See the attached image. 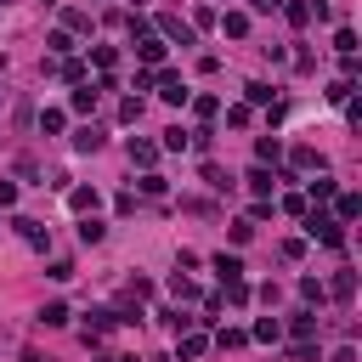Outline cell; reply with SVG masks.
Returning a JSON list of instances; mask_svg holds the SVG:
<instances>
[{
	"mask_svg": "<svg viewBox=\"0 0 362 362\" xmlns=\"http://www.w3.org/2000/svg\"><path fill=\"white\" fill-rule=\"evenodd\" d=\"M249 119H255V107H249V102H238V107H226V124H232V130H243Z\"/></svg>",
	"mask_w": 362,
	"mask_h": 362,
	"instance_id": "cell-35",
	"label": "cell"
},
{
	"mask_svg": "<svg viewBox=\"0 0 362 362\" xmlns=\"http://www.w3.org/2000/svg\"><path fill=\"white\" fill-rule=\"evenodd\" d=\"M272 204H277L283 215H305V198H300V192H288V198H272Z\"/></svg>",
	"mask_w": 362,
	"mask_h": 362,
	"instance_id": "cell-43",
	"label": "cell"
},
{
	"mask_svg": "<svg viewBox=\"0 0 362 362\" xmlns=\"http://www.w3.org/2000/svg\"><path fill=\"white\" fill-rule=\"evenodd\" d=\"M119 119L136 124V119H141V96H124V102H119Z\"/></svg>",
	"mask_w": 362,
	"mask_h": 362,
	"instance_id": "cell-41",
	"label": "cell"
},
{
	"mask_svg": "<svg viewBox=\"0 0 362 362\" xmlns=\"http://www.w3.org/2000/svg\"><path fill=\"white\" fill-rule=\"evenodd\" d=\"M102 147V124H79L74 130V153H96Z\"/></svg>",
	"mask_w": 362,
	"mask_h": 362,
	"instance_id": "cell-19",
	"label": "cell"
},
{
	"mask_svg": "<svg viewBox=\"0 0 362 362\" xmlns=\"http://www.w3.org/2000/svg\"><path fill=\"white\" fill-rule=\"evenodd\" d=\"M283 260H305V238H283Z\"/></svg>",
	"mask_w": 362,
	"mask_h": 362,
	"instance_id": "cell-46",
	"label": "cell"
},
{
	"mask_svg": "<svg viewBox=\"0 0 362 362\" xmlns=\"http://www.w3.org/2000/svg\"><path fill=\"white\" fill-rule=\"evenodd\" d=\"M204 181H209L215 192H226V187H232V175H226V170H215V164H204Z\"/></svg>",
	"mask_w": 362,
	"mask_h": 362,
	"instance_id": "cell-42",
	"label": "cell"
},
{
	"mask_svg": "<svg viewBox=\"0 0 362 362\" xmlns=\"http://www.w3.org/2000/svg\"><path fill=\"white\" fill-rule=\"evenodd\" d=\"M90 62H96L102 74H113V68H119V51H113V45H90Z\"/></svg>",
	"mask_w": 362,
	"mask_h": 362,
	"instance_id": "cell-28",
	"label": "cell"
},
{
	"mask_svg": "<svg viewBox=\"0 0 362 362\" xmlns=\"http://www.w3.org/2000/svg\"><path fill=\"white\" fill-rule=\"evenodd\" d=\"M45 45H51V62H62V57H74V51H79L68 28H51V34H45Z\"/></svg>",
	"mask_w": 362,
	"mask_h": 362,
	"instance_id": "cell-11",
	"label": "cell"
},
{
	"mask_svg": "<svg viewBox=\"0 0 362 362\" xmlns=\"http://www.w3.org/2000/svg\"><path fill=\"white\" fill-rule=\"evenodd\" d=\"M322 294H334V300H351V294H356V272H334V277L322 283Z\"/></svg>",
	"mask_w": 362,
	"mask_h": 362,
	"instance_id": "cell-15",
	"label": "cell"
},
{
	"mask_svg": "<svg viewBox=\"0 0 362 362\" xmlns=\"http://www.w3.org/2000/svg\"><path fill=\"white\" fill-rule=\"evenodd\" d=\"M102 238H107V226H102L96 215H79V243L90 249V243H102Z\"/></svg>",
	"mask_w": 362,
	"mask_h": 362,
	"instance_id": "cell-26",
	"label": "cell"
},
{
	"mask_svg": "<svg viewBox=\"0 0 362 362\" xmlns=\"http://www.w3.org/2000/svg\"><path fill=\"white\" fill-rule=\"evenodd\" d=\"M255 158H260V164L272 170V164L283 158V141H277V136H260V141H255Z\"/></svg>",
	"mask_w": 362,
	"mask_h": 362,
	"instance_id": "cell-23",
	"label": "cell"
},
{
	"mask_svg": "<svg viewBox=\"0 0 362 362\" xmlns=\"http://www.w3.org/2000/svg\"><path fill=\"white\" fill-rule=\"evenodd\" d=\"M0 74H6V57H0Z\"/></svg>",
	"mask_w": 362,
	"mask_h": 362,
	"instance_id": "cell-52",
	"label": "cell"
},
{
	"mask_svg": "<svg viewBox=\"0 0 362 362\" xmlns=\"http://www.w3.org/2000/svg\"><path fill=\"white\" fill-rule=\"evenodd\" d=\"M130 164L153 170V164H158V141H141V136H130Z\"/></svg>",
	"mask_w": 362,
	"mask_h": 362,
	"instance_id": "cell-12",
	"label": "cell"
},
{
	"mask_svg": "<svg viewBox=\"0 0 362 362\" xmlns=\"http://www.w3.org/2000/svg\"><path fill=\"white\" fill-rule=\"evenodd\" d=\"M170 294H175V300H198V288H192V277H181V272L170 277Z\"/></svg>",
	"mask_w": 362,
	"mask_h": 362,
	"instance_id": "cell-38",
	"label": "cell"
},
{
	"mask_svg": "<svg viewBox=\"0 0 362 362\" xmlns=\"http://www.w3.org/2000/svg\"><path fill=\"white\" fill-rule=\"evenodd\" d=\"M334 51H339V57H356V28H339V34H334Z\"/></svg>",
	"mask_w": 362,
	"mask_h": 362,
	"instance_id": "cell-33",
	"label": "cell"
},
{
	"mask_svg": "<svg viewBox=\"0 0 362 362\" xmlns=\"http://www.w3.org/2000/svg\"><path fill=\"white\" fill-rule=\"evenodd\" d=\"M243 181H249V192H255V198H272V187H277V170H266V164H255V170H249Z\"/></svg>",
	"mask_w": 362,
	"mask_h": 362,
	"instance_id": "cell-7",
	"label": "cell"
},
{
	"mask_svg": "<svg viewBox=\"0 0 362 362\" xmlns=\"http://www.w3.org/2000/svg\"><path fill=\"white\" fill-rule=\"evenodd\" d=\"M68 130V113L62 107H40V136H62Z\"/></svg>",
	"mask_w": 362,
	"mask_h": 362,
	"instance_id": "cell-18",
	"label": "cell"
},
{
	"mask_svg": "<svg viewBox=\"0 0 362 362\" xmlns=\"http://www.w3.org/2000/svg\"><path fill=\"white\" fill-rule=\"evenodd\" d=\"M356 215H362V198H356V192H334V221H339V226H351Z\"/></svg>",
	"mask_w": 362,
	"mask_h": 362,
	"instance_id": "cell-9",
	"label": "cell"
},
{
	"mask_svg": "<svg viewBox=\"0 0 362 362\" xmlns=\"http://www.w3.org/2000/svg\"><path fill=\"white\" fill-rule=\"evenodd\" d=\"M130 45H136V57H141V62H147V68H158V62H164V51H170V45H164V40H158V34H153V28H147V34H136V40H130Z\"/></svg>",
	"mask_w": 362,
	"mask_h": 362,
	"instance_id": "cell-5",
	"label": "cell"
},
{
	"mask_svg": "<svg viewBox=\"0 0 362 362\" xmlns=\"http://www.w3.org/2000/svg\"><path fill=\"white\" fill-rule=\"evenodd\" d=\"M209 266H215V277H221V283H238V277H243V260H238V255H226V249H221Z\"/></svg>",
	"mask_w": 362,
	"mask_h": 362,
	"instance_id": "cell-14",
	"label": "cell"
},
{
	"mask_svg": "<svg viewBox=\"0 0 362 362\" xmlns=\"http://www.w3.org/2000/svg\"><path fill=\"white\" fill-rule=\"evenodd\" d=\"M288 164H294V170H322L317 147H305V141H300V147H288Z\"/></svg>",
	"mask_w": 362,
	"mask_h": 362,
	"instance_id": "cell-24",
	"label": "cell"
},
{
	"mask_svg": "<svg viewBox=\"0 0 362 362\" xmlns=\"http://www.w3.org/2000/svg\"><path fill=\"white\" fill-rule=\"evenodd\" d=\"M294 288H300V300H305V305H311V311H317V305H322V300H328V294H322V277H300V283H294Z\"/></svg>",
	"mask_w": 362,
	"mask_h": 362,
	"instance_id": "cell-27",
	"label": "cell"
},
{
	"mask_svg": "<svg viewBox=\"0 0 362 362\" xmlns=\"http://www.w3.org/2000/svg\"><path fill=\"white\" fill-rule=\"evenodd\" d=\"M158 40H181V45H198V34H192V23H181L175 11H164V17H158Z\"/></svg>",
	"mask_w": 362,
	"mask_h": 362,
	"instance_id": "cell-4",
	"label": "cell"
},
{
	"mask_svg": "<svg viewBox=\"0 0 362 362\" xmlns=\"http://www.w3.org/2000/svg\"><path fill=\"white\" fill-rule=\"evenodd\" d=\"M334 192H339V181H334V175H317V181H305V204H328Z\"/></svg>",
	"mask_w": 362,
	"mask_h": 362,
	"instance_id": "cell-13",
	"label": "cell"
},
{
	"mask_svg": "<svg viewBox=\"0 0 362 362\" xmlns=\"http://www.w3.org/2000/svg\"><path fill=\"white\" fill-rule=\"evenodd\" d=\"M96 204H102V192H96V187H68V209H79V215H96Z\"/></svg>",
	"mask_w": 362,
	"mask_h": 362,
	"instance_id": "cell-8",
	"label": "cell"
},
{
	"mask_svg": "<svg viewBox=\"0 0 362 362\" xmlns=\"http://www.w3.org/2000/svg\"><path fill=\"white\" fill-rule=\"evenodd\" d=\"M288 356H294V362H317V345H311V339H300V345H288Z\"/></svg>",
	"mask_w": 362,
	"mask_h": 362,
	"instance_id": "cell-47",
	"label": "cell"
},
{
	"mask_svg": "<svg viewBox=\"0 0 362 362\" xmlns=\"http://www.w3.org/2000/svg\"><path fill=\"white\" fill-rule=\"evenodd\" d=\"M215 345H221V351H238V345H249V334H243V328H221Z\"/></svg>",
	"mask_w": 362,
	"mask_h": 362,
	"instance_id": "cell-31",
	"label": "cell"
},
{
	"mask_svg": "<svg viewBox=\"0 0 362 362\" xmlns=\"http://www.w3.org/2000/svg\"><path fill=\"white\" fill-rule=\"evenodd\" d=\"M249 339H260V345H277V339H283V322H277V317H260V322L249 328Z\"/></svg>",
	"mask_w": 362,
	"mask_h": 362,
	"instance_id": "cell-21",
	"label": "cell"
},
{
	"mask_svg": "<svg viewBox=\"0 0 362 362\" xmlns=\"http://www.w3.org/2000/svg\"><path fill=\"white\" fill-rule=\"evenodd\" d=\"M221 288H226V294H221L226 305H249V283H243V277H238V283H221Z\"/></svg>",
	"mask_w": 362,
	"mask_h": 362,
	"instance_id": "cell-30",
	"label": "cell"
},
{
	"mask_svg": "<svg viewBox=\"0 0 362 362\" xmlns=\"http://www.w3.org/2000/svg\"><path fill=\"white\" fill-rule=\"evenodd\" d=\"M328 362H356V345H339V351H334Z\"/></svg>",
	"mask_w": 362,
	"mask_h": 362,
	"instance_id": "cell-49",
	"label": "cell"
},
{
	"mask_svg": "<svg viewBox=\"0 0 362 362\" xmlns=\"http://www.w3.org/2000/svg\"><path fill=\"white\" fill-rule=\"evenodd\" d=\"M23 362H45V356H40V351H23Z\"/></svg>",
	"mask_w": 362,
	"mask_h": 362,
	"instance_id": "cell-51",
	"label": "cell"
},
{
	"mask_svg": "<svg viewBox=\"0 0 362 362\" xmlns=\"http://www.w3.org/2000/svg\"><path fill=\"white\" fill-rule=\"evenodd\" d=\"M68 317H74V311H68L62 300H45V305H40V322H45V328H68Z\"/></svg>",
	"mask_w": 362,
	"mask_h": 362,
	"instance_id": "cell-20",
	"label": "cell"
},
{
	"mask_svg": "<svg viewBox=\"0 0 362 362\" xmlns=\"http://www.w3.org/2000/svg\"><path fill=\"white\" fill-rule=\"evenodd\" d=\"M158 147H164V153H181V147H187V130H181V124H170V130H164V141H158Z\"/></svg>",
	"mask_w": 362,
	"mask_h": 362,
	"instance_id": "cell-36",
	"label": "cell"
},
{
	"mask_svg": "<svg viewBox=\"0 0 362 362\" xmlns=\"http://www.w3.org/2000/svg\"><path fill=\"white\" fill-rule=\"evenodd\" d=\"M277 11L288 17V28H305V23H311V0H283Z\"/></svg>",
	"mask_w": 362,
	"mask_h": 362,
	"instance_id": "cell-17",
	"label": "cell"
},
{
	"mask_svg": "<svg viewBox=\"0 0 362 362\" xmlns=\"http://www.w3.org/2000/svg\"><path fill=\"white\" fill-rule=\"evenodd\" d=\"M136 187H141V198H164V192H170V181H164L158 170H141V181H136Z\"/></svg>",
	"mask_w": 362,
	"mask_h": 362,
	"instance_id": "cell-25",
	"label": "cell"
},
{
	"mask_svg": "<svg viewBox=\"0 0 362 362\" xmlns=\"http://www.w3.org/2000/svg\"><path fill=\"white\" fill-rule=\"evenodd\" d=\"M192 113H198V119H215L221 102H215V96H192Z\"/></svg>",
	"mask_w": 362,
	"mask_h": 362,
	"instance_id": "cell-40",
	"label": "cell"
},
{
	"mask_svg": "<svg viewBox=\"0 0 362 362\" xmlns=\"http://www.w3.org/2000/svg\"><path fill=\"white\" fill-rule=\"evenodd\" d=\"M351 96H356V85H345V79H334V85H328V102H339V107H345Z\"/></svg>",
	"mask_w": 362,
	"mask_h": 362,
	"instance_id": "cell-39",
	"label": "cell"
},
{
	"mask_svg": "<svg viewBox=\"0 0 362 362\" xmlns=\"http://www.w3.org/2000/svg\"><path fill=\"white\" fill-rule=\"evenodd\" d=\"M11 226H17V238H23L28 249H51V226H45V221H34V215H11Z\"/></svg>",
	"mask_w": 362,
	"mask_h": 362,
	"instance_id": "cell-3",
	"label": "cell"
},
{
	"mask_svg": "<svg viewBox=\"0 0 362 362\" xmlns=\"http://www.w3.org/2000/svg\"><path fill=\"white\" fill-rule=\"evenodd\" d=\"M221 34L226 40H249V11H221Z\"/></svg>",
	"mask_w": 362,
	"mask_h": 362,
	"instance_id": "cell-10",
	"label": "cell"
},
{
	"mask_svg": "<svg viewBox=\"0 0 362 362\" xmlns=\"http://www.w3.org/2000/svg\"><path fill=\"white\" fill-rule=\"evenodd\" d=\"M288 328H294V339H317V328H322V317H317L311 305H300V311L288 317Z\"/></svg>",
	"mask_w": 362,
	"mask_h": 362,
	"instance_id": "cell-6",
	"label": "cell"
},
{
	"mask_svg": "<svg viewBox=\"0 0 362 362\" xmlns=\"http://www.w3.org/2000/svg\"><path fill=\"white\" fill-rule=\"evenodd\" d=\"M272 215H277V204H272V198H255V209H249L243 221H272Z\"/></svg>",
	"mask_w": 362,
	"mask_h": 362,
	"instance_id": "cell-44",
	"label": "cell"
},
{
	"mask_svg": "<svg viewBox=\"0 0 362 362\" xmlns=\"http://www.w3.org/2000/svg\"><path fill=\"white\" fill-rule=\"evenodd\" d=\"M45 277H51V283H68V277H74V260H51Z\"/></svg>",
	"mask_w": 362,
	"mask_h": 362,
	"instance_id": "cell-45",
	"label": "cell"
},
{
	"mask_svg": "<svg viewBox=\"0 0 362 362\" xmlns=\"http://www.w3.org/2000/svg\"><path fill=\"white\" fill-rule=\"evenodd\" d=\"M204 351H209V334H198V328H187V334H181V362H198Z\"/></svg>",
	"mask_w": 362,
	"mask_h": 362,
	"instance_id": "cell-16",
	"label": "cell"
},
{
	"mask_svg": "<svg viewBox=\"0 0 362 362\" xmlns=\"http://www.w3.org/2000/svg\"><path fill=\"white\" fill-rule=\"evenodd\" d=\"M0 209H17V181H0Z\"/></svg>",
	"mask_w": 362,
	"mask_h": 362,
	"instance_id": "cell-48",
	"label": "cell"
},
{
	"mask_svg": "<svg viewBox=\"0 0 362 362\" xmlns=\"http://www.w3.org/2000/svg\"><path fill=\"white\" fill-rule=\"evenodd\" d=\"M62 28H68V34H90V17H85V11H62Z\"/></svg>",
	"mask_w": 362,
	"mask_h": 362,
	"instance_id": "cell-32",
	"label": "cell"
},
{
	"mask_svg": "<svg viewBox=\"0 0 362 362\" xmlns=\"http://www.w3.org/2000/svg\"><path fill=\"white\" fill-rule=\"evenodd\" d=\"M153 85H158V96H164L170 107H187V102H192V90L181 85V74H175V68H153Z\"/></svg>",
	"mask_w": 362,
	"mask_h": 362,
	"instance_id": "cell-2",
	"label": "cell"
},
{
	"mask_svg": "<svg viewBox=\"0 0 362 362\" xmlns=\"http://www.w3.org/2000/svg\"><path fill=\"white\" fill-rule=\"evenodd\" d=\"M57 68H62V79H74V85H85V62H79V57H62Z\"/></svg>",
	"mask_w": 362,
	"mask_h": 362,
	"instance_id": "cell-34",
	"label": "cell"
},
{
	"mask_svg": "<svg viewBox=\"0 0 362 362\" xmlns=\"http://www.w3.org/2000/svg\"><path fill=\"white\" fill-rule=\"evenodd\" d=\"M0 6H6V0H0Z\"/></svg>",
	"mask_w": 362,
	"mask_h": 362,
	"instance_id": "cell-53",
	"label": "cell"
},
{
	"mask_svg": "<svg viewBox=\"0 0 362 362\" xmlns=\"http://www.w3.org/2000/svg\"><path fill=\"white\" fill-rule=\"evenodd\" d=\"M243 102H249V107H272V85H266V79H249V85H243Z\"/></svg>",
	"mask_w": 362,
	"mask_h": 362,
	"instance_id": "cell-22",
	"label": "cell"
},
{
	"mask_svg": "<svg viewBox=\"0 0 362 362\" xmlns=\"http://www.w3.org/2000/svg\"><path fill=\"white\" fill-rule=\"evenodd\" d=\"M68 107H74V113H90V107H96V85H79V90L68 96Z\"/></svg>",
	"mask_w": 362,
	"mask_h": 362,
	"instance_id": "cell-29",
	"label": "cell"
},
{
	"mask_svg": "<svg viewBox=\"0 0 362 362\" xmlns=\"http://www.w3.org/2000/svg\"><path fill=\"white\" fill-rule=\"evenodd\" d=\"M226 232H232V243H238V249H243V243H249V238H255V221H243V215H238V221H232V226H226Z\"/></svg>",
	"mask_w": 362,
	"mask_h": 362,
	"instance_id": "cell-37",
	"label": "cell"
},
{
	"mask_svg": "<svg viewBox=\"0 0 362 362\" xmlns=\"http://www.w3.org/2000/svg\"><path fill=\"white\" fill-rule=\"evenodd\" d=\"M305 238L328 243V249H345V226L328 215V209H305Z\"/></svg>",
	"mask_w": 362,
	"mask_h": 362,
	"instance_id": "cell-1",
	"label": "cell"
},
{
	"mask_svg": "<svg viewBox=\"0 0 362 362\" xmlns=\"http://www.w3.org/2000/svg\"><path fill=\"white\" fill-rule=\"evenodd\" d=\"M283 0H249V11H277Z\"/></svg>",
	"mask_w": 362,
	"mask_h": 362,
	"instance_id": "cell-50",
	"label": "cell"
}]
</instances>
